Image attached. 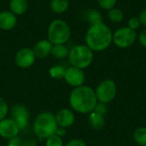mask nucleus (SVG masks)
I'll return each instance as SVG.
<instances>
[{"mask_svg":"<svg viewBox=\"0 0 146 146\" xmlns=\"http://www.w3.org/2000/svg\"><path fill=\"white\" fill-rule=\"evenodd\" d=\"M9 6V10L16 16L22 15L28 9V2L27 0H10Z\"/></svg>","mask_w":146,"mask_h":146,"instance_id":"15","label":"nucleus"},{"mask_svg":"<svg viewBox=\"0 0 146 146\" xmlns=\"http://www.w3.org/2000/svg\"><path fill=\"white\" fill-rule=\"evenodd\" d=\"M94 112L101 115H104L107 113L108 111V108H107V105L106 104H104V103H100V102H98L97 105L95 106L94 108Z\"/></svg>","mask_w":146,"mask_h":146,"instance_id":"27","label":"nucleus"},{"mask_svg":"<svg viewBox=\"0 0 146 146\" xmlns=\"http://www.w3.org/2000/svg\"><path fill=\"white\" fill-rule=\"evenodd\" d=\"M86 18L87 21L90 23V25L97 24L103 22V15L102 13L96 9H90L87 10L86 14Z\"/></svg>","mask_w":146,"mask_h":146,"instance_id":"20","label":"nucleus"},{"mask_svg":"<svg viewBox=\"0 0 146 146\" xmlns=\"http://www.w3.org/2000/svg\"><path fill=\"white\" fill-rule=\"evenodd\" d=\"M11 118L15 121L20 130H24L29 124V111L23 104H15L11 108Z\"/></svg>","mask_w":146,"mask_h":146,"instance_id":"9","label":"nucleus"},{"mask_svg":"<svg viewBox=\"0 0 146 146\" xmlns=\"http://www.w3.org/2000/svg\"><path fill=\"white\" fill-rule=\"evenodd\" d=\"M17 24V16L10 10L0 11V29L9 31L14 29Z\"/></svg>","mask_w":146,"mask_h":146,"instance_id":"13","label":"nucleus"},{"mask_svg":"<svg viewBox=\"0 0 146 146\" xmlns=\"http://www.w3.org/2000/svg\"><path fill=\"white\" fill-rule=\"evenodd\" d=\"M68 58L71 66L85 69L92 65L94 52L85 44H76L69 50Z\"/></svg>","mask_w":146,"mask_h":146,"instance_id":"5","label":"nucleus"},{"mask_svg":"<svg viewBox=\"0 0 146 146\" xmlns=\"http://www.w3.org/2000/svg\"><path fill=\"white\" fill-rule=\"evenodd\" d=\"M113 44V32L104 21L90 25L85 34V44L93 52H102Z\"/></svg>","mask_w":146,"mask_h":146,"instance_id":"1","label":"nucleus"},{"mask_svg":"<svg viewBox=\"0 0 146 146\" xmlns=\"http://www.w3.org/2000/svg\"><path fill=\"white\" fill-rule=\"evenodd\" d=\"M56 134L61 138H63L65 135H66V129L63 128V127H58L57 129H56Z\"/></svg>","mask_w":146,"mask_h":146,"instance_id":"33","label":"nucleus"},{"mask_svg":"<svg viewBox=\"0 0 146 146\" xmlns=\"http://www.w3.org/2000/svg\"><path fill=\"white\" fill-rule=\"evenodd\" d=\"M68 102L74 111L86 115L94 110L98 99L95 91L91 86L83 85L74 88L69 95Z\"/></svg>","mask_w":146,"mask_h":146,"instance_id":"2","label":"nucleus"},{"mask_svg":"<svg viewBox=\"0 0 146 146\" xmlns=\"http://www.w3.org/2000/svg\"><path fill=\"white\" fill-rule=\"evenodd\" d=\"M88 123H89V126L92 129H94L96 131H99L104 127L105 119H104V115H101L92 111L89 114Z\"/></svg>","mask_w":146,"mask_h":146,"instance_id":"16","label":"nucleus"},{"mask_svg":"<svg viewBox=\"0 0 146 146\" xmlns=\"http://www.w3.org/2000/svg\"><path fill=\"white\" fill-rule=\"evenodd\" d=\"M45 146H63L62 138L54 134L45 139Z\"/></svg>","mask_w":146,"mask_h":146,"instance_id":"23","label":"nucleus"},{"mask_svg":"<svg viewBox=\"0 0 146 146\" xmlns=\"http://www.w3.org/2000/svg\"><path fill=\"white\" fill-rule=\"evenodd\" d=\"M68 53L69 50L66 44H53L50 55L56 59H64L68 57Z\"/></svg>","mask_w":146,"mask_h":146,"instance_id":"19","label":"nucleus"},{"mask_svg":"<svg viewBox=\"0 0 146 146\" xmlns=\"http://www.w3.org/2000/svg\"><path fill=\"white\" fill-rule=\"evenodd\" d=\"M9 112V106L6 102V100L0 97V121L7 117Z\"/></svg>","mask_w":146,"mask_h":146,"instance_id":"25","label":"nucleus"},{"mask_svg":"<svg viewBox=\"0 0 146 146\" xmlns=\"http://www.w3.org/2000/svg\"><path fill=\"white\" fill-rule=\"evenodd\" d=\"M22 142H23L22 139L18 135L8 139L7 146H22Z\"/></svg>","mask_w":146,"mask_h":146,"instance_id":"28","label":"nucleus"},{"mask_svg":"<svg viewBox=\"0 0 146 146\" xmlns=\"http://www.w3.org/2000/svg\"><path fill=\"white\" fill-rule=\"evenodd\" d=\"M37 57L32 48L24 47L20 49L15 56V62L16 66L22 69L31 68L36 61Z\"/></svg>","mask_w":146,"mask_h":146,"instance_id":"8","label":"nucleus"},{"mask_svg":"<svg viewBox=\"0 0 146 146\" xmlns=\"http://www.w3.org/2000/svg\"><path fill=\"white\" fill-rule=\"evenodd\" d=\"M22 146H38V142L34 139H25L22 142Z\"/></svg>","mask_w":146,"mask_h":146,"instance_id":"32","label":"nucleus"},{"mask_svg":"<svg viewBox=\"0 0 146 146\" xmlns=\"http://www.w3.org/2000/svg\"><path fill=\"white\" fill-rule=\"evenodd\" d=\"M69 8L68 0H50V10L57 15L64 14Z\"/></svg>","mask_w":146,"mask_h":146,"instance_id":"17","label":"nucleus"},{"mask_svg":"<svg viewBox=\"0 0 146 146\" xmlns=\"http://www.w3.org/2000/svg\"><path fill=\"white\" fill-rule=\"evenodd\" d=\"M20 128L12 118H4L0 121V136L3 139H9L19 135Z\"/></svg>","mask_w":146,"mask_h":146,"instance_id":"11","label":"nucleus"},{"mask_svg":"<svg viewBox=\"0 0 146 146\" xmlns=\"http://www.w3.org/2000/svg\"><path fill=\"white\" fill-rule=\"evenodd\" d=\"M133 139L140 146H146V127H140L133 132Z\"/></svg>","mask_w":146,"mask_h":146,"instance_id":"21","label":"nucleus"},{"mask_svg":"<svg viewBox=\"0 0 146 146\" xmlns=\"http://www.w3.org/2000/svg\"><path fill=\"white\" fill-rule=\"evenodd\" d=\"M99 7L104 10H110L115 7L117 0H97Z\"/></svg>","mask_w":146,"mask_h":146,"instance_id":"24","label":"nucleus"},{"mask_svg":"<svg viewBox=\"0 0 146 146\" xmlns=\"http://www.w3.org/2000/svg\"><path fill=\"white\" fill-rule=\"evenodd\" d=\"M138 33L128 27H121L113 32V44L120 49H127L136 42Z\"/></svg>","mask_w":146,"mask_h":146,"instance_id":"6","label":"nucleus"},{"mask_svg":"<svg viewBox=\"0 0 146 146\" xmlns=\"http://www.w3.org/2000/svg\"><path fill=\"white\" fill-rule=\"evenodd\" d=\"M65 146H86L84 140L80 139H73L68 141Z\"/></svg>","mask_w":146,"mask_h":146,"instance_id":"30","label":"nucleus"},{"mask_svg":"<svg viewBox=\"0 0 146 146\" xmlns=\"http://www.w3.org/2000/svg\"><path fill=\"white\" fill-rule=\"evenodd\" d=\"M65 72H66V68L63 66H61V65L52 66L49 69V74L54 80H62V79H64Z\"/></svg>","mask_w":146,"mask_h":146,"instance_id":"22","label":"nucleus"},{"mask_svg":"<svg viewBox=\"0 0 146 146\" xmlns=\"http://www.w3.org/2000/svg\"><path fill=\"white\" fill-rule=\"evenodd\" d=\"M71 38L68 23L62 19L53 20L47 29V39L52 44H66Z\"/></svg>","mask_w":146,"mask_h":146,"instance_id":"4","label":"nucleus"},{"mask_svg":"<svg viewBox=\"0 0 146 146\" xmlns=\"http://www.w3.org/2000/svg\"><path fill=\"white\" fill-rule=\"evenodd\" d=\"M57 127L55 115L49 111L39 113L36 116L33 125V133L40 140L47 139L49 137L56 134Z\"/></svg>","mask_w":146,"mask_h":146,"instance_id":"3","label":"nucleus"},{"mask_svg":"<svg viewBox=\"0 0 146 146\" xmlns=\"http://www.w3.org/2000/svg\"><path fill=\"white\" fill-rule=\"evenodd\" d=\"M117 92L116 84L114 80L106 79L101 81L95 90L98 102L109 104L114 100Z\"/></svg>","mask_w":146,"mask_h":146,"instance_id":"7","label":"nucleus"},{"mask_svg":"<svg viewBox=\"0 0 146 146\" xmlns=\"http://www.w3.org/2000/svg\"><path fill=\"white\" fill-rule=\"evenodd\" d=\"M139 21L141 23V26H144L146 27V9H143L140 11L139 15Z\"/></svg>","mask_w":146,"mask_h":146,"instance_id":"31","label":"nucleus"},{"mask_svg":"<svg viewBox=\"0 0 146 146\" xmlns=\"http://www.w3.org/2000/svg\"><path fill=\"white\" fill-rule=\"evenodd\" d=\"M137 39L139 44L146 49V28H144L140 31V33L138 34Z\"/></svg>","mask_w":146,"mask_h":146,"instance_id":"29","label":"nucleus"},{"mask_svg":"<svg viewBox=\"0 0 146 146\" xmlns=\"http://www.w3.org/2000/svg\"><path fill=\"white\" fill-rule=\"evenodd\" d=\"M53 44L46 38L38 40L32 48L36 57L38 59H44L50 55Z\"/></svg>","mask_w":146,"mask_h":146,"instance_id":"14","label":"nucleus"},{"mask_svg":"<svg viewBox=\"0 0 146 146\" xmlns=\"http://www.w3.org/2000/svg\"><path fill=\"white\" fill-rule=\"evenodd\" d=\"M64 80L67 84H68L70 86H73L74 88L79 87L84 85L86 80V74L83 69L70 66L69 68H66Z\"/></svg>","mask_w":146,"mask_h":146,"instance_id":"10","label":"nucleus"},{"mask_svg":"<svg viewBox=\"0 0 146 146\" xmlns=\"http://www.w3.org/2000/svg\"><path fill=\"white\" fill-rule=\"evenodd\" d=\"M124 17H125L124 12L119 8L115 7L107 11V18L112 23L115 24L121 23L124 20Z\"/></svg>","mask_w":146,"mask_h":146,"instance_id":"18","label":"nucleus"},{"mask_svg":"<svg viewBox=\"0 0 146 146\" xmlns=\"http://www.w3.org/2000/svg\"><path fill=\"white\" fill-rule=\"evenodd\" d=\"M141 26V23L139 21V19L138 16H132L128 19L127 21V27L131 28L133 31H137Z\"/></svg>","mask_w":146,"mask_h":146,"instance_id":"26","label":"nucleus"},{"mask_svg":"<svg viewBox=\"0 0 146 146\" xmlns=\"http://www.w3.org/2000/svg\"><path fill=\"white\" fill-rule=\"evenodd\" d=\"M55 117L57 126L60 127H63L65 129L72 127L75 121L74 113L71 110L66 108L58 110L55 115Z\"/></svg>","mask_w":146,"mask_h":146,"instance_id":"12","label":"nucleus"}]
</instances>
